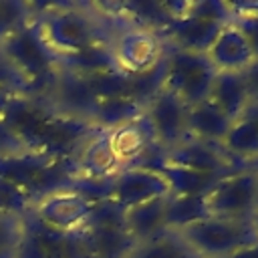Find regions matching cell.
I'll list each match as a JSON object with an SVG mask.
<instances>
[{"label": "cell", "instance_id": "1", "mask_svg": "<svg viewBox=\"0 0 258 258\" xmlns=\"http://www.w3.org/2000/svg\"><path fill=\"white\" fill-rule=\"evenodd\" d=\"M34 24L56 62L109 44L113 32V20L101 4H34Z\"/></svg>", "mask_w": 258, "mask_h": 258}, {"label": "cell", "instance_id": "2", "mask_svg": "<svg viewBox=\"0 0 258 258\" xmlns=\"http://www.w3.org/2000/svg\"><path fill=\"white\" fill-rule=\"evenodd\" d=\"M0 179L16 187L30 204L52 189L73 185L77 181V171L73 159H56L40 151H24L0 159Z\"/></svg>", "mask_w": 258, "mask_h": 258}, {"label": "cell", "instance_id": "3", "mask_svg": "<svg viewBox=\"0 0 258 258\" xmlns=\"http://www.w3.org/2000/svg\"><path fill=\"white\" fill-rule=\"evenodd\" d=\"M75 236L79 258H127L137 240L125 226V210L113 200H97L85 228Z\"/></svg>", "mask_w": 258, "mask_h": 258}, {"label": "cell", "instance_id": "4", "mask_svg": "<svg viewBox=\"0 0 258 258\" xmlns=\"http://www.w3.org/2000/svg\"><path fill=\"white\" fill-rule=\"evenodd\" d=\"M109 18L113 20L109 50L113 54L117 69L123 75L127 77L145 75L163 62L167 52V42L153 26L139 24L113 14H109Z\"/></svg>", "mask_w": 258, "mask_h": 258}, {"label": "cell", "instance_id": "5", "mask_svg": "<svg viewBox=\"0 0 258 258\" xmlns=\"http://www.w3.org/2000/svg\"><path fill=\"white\" fill-rule=\"evenodd\" d=\"M95 202L73 183L32 200L26 208V218L54 234L73 236L85 228Z\"/></svg>", "mask_w": 258, "mask_h": 258}, {"label": "cell", "instance_id": "6", "mask_svg": "<svg viewBox=\"0 0 258 258\" xmlns=\"http://www.w3.org/2000/svg\"><path fill=\"white\" fill-rule=\"evenodd\" d=\"M216 75L218 71L206 52L167 46L161 87L175 93L187 107L198 105L210 97Z\"/></svg>", "mask_w": 258, "mask_h": 258}, {"label": "cell", "instance_id": "7", "mask_svg": "<svg viewBox=\"0 0 258 258\" xmlns=\"http://www.w3.org/2000/svg\"><path fill=\"white\" fill-rule=\"evenodd\" d=\"M202 258H228L238 248L258 240V224L252 220L208 216L179 230Z\"/></svg>", "mask_w": 258, "mask_h": 258}, {"label": "cell", "instance_id": "8", "mask_svg": "<svg viewBox=\"0 0 258 258\" xmlns=\"http://www.w3.org/2000/svg\"><path fill=\"white\" fill-rule=\"evenodd\" d=\"M210 216L252 220L258 216V169L242 167L222 175L206 194Z\"/></svg>", "mask_w": 258, "mask_h": 258}, {"label": "cell", "instance_id": "9", "mask_svg": "<svg viewBox=\"0 0 258 258\" xmlns=\"http://www.w3.org/2000/svg\"><path fill=\"white\" fill-rule=\"evenodd\" d=\"M171 196L167 179L153 167L145 165H129L121 167L107 185V198L113 200L123 210L133 206Z\"/></svg>", "mask_w": 258, "mask_h": 258}, {"label": "cell", "instance_id": "10", "mask_svg": "<svg viewBox=\"0 0 258 258\" xmlns=\"http://www.w3.org/2000/svg\"><path fill=\"white\" fill-rule=\"evenodd\" d=\"M187 105L171 91L161 87L145 105L143 117L153 131L157 145L165 151L181 143L187 135Z\"/></svg>", "mask_w": 258, "mask_h": 258}, {"label": "cell", "instance_id": "11", "mask_svg": "<svg viewBox=\"0 0 258 258\" xmlns=\"http://www.w3.org/2000/svg\"><path fill=\"white\" fill-rule=\"evenodd\" d=\"M163 161L208 175H228L232 171L246 167L232 159L222 147V143H210L196 137H185L181 143L165 149Z\"/></svg>", "mask_w": 258, "mask_h": 258}, {"label": "cell", "instance_id": "12", "mask_svg": "<svg viewBox=\"0 0 258 258\" xmlns=\"http://www.w3.org/2000/svg\"><path fill=\"white\" fill-rule=\"evenodd\" d=\"M206 54L218 73H242L256 60L246 34L234 20L222 26Z\"/></svg>", "mask_w": 258, "mask_h": 258}, {"label": "cell", "instance_id": "13", "mask_svg": "<svg viewBox=\"0 0 258 258\" xmlns=\"http://www.w3.org/2000/svg\"><path fill=\"white\" fill-rule=\"evenodd\" d=\"M222 147L246 167L258 161V101H250L244 113L232 123Z\"/></svg>", "mask_w": 258, "mask_h": 258}, {"label": "cell", "instance_id": "14", "mask_svg": "<svg viewBox=\"0 0 258 258\" xmlns=\"http://www.w3.org/2000/svg\"><path fill=\"white\" fill-rule=\"evenodd\" d=\"M232 123L234 121L210 97L187 109V135L202 141L224 143Z\"/></svg>", "mask_w": 258, "mask_h": 258}, {"label": "cell", "instance_id": "15", "mask_svg": "<svg viewBox=\"0 0 258 258\" xmlns=\"http://www.w3.org/2000/svg\"><path fill=\"white\" fill-rule=\"evenodd\" d=\"M127 258H202L179 230L165 228L159 234L137 242Z\"/></svg>", "mask_w": 258, "mask_h": 258}, {"label": "cell", "instance_id": "16", "mask_svg": "<svg viewBox=\"0 0 258 258\" xmlns=\"http://www.w3.org/2000/svg\"><path fill=\"white\" fill-rule=\"evenodd\" d=\"M210 99L232 119L236 121L244 109L250 105L248 87L242 73H218Z\"/></svg>", "mask_w": 258, "mask_h": 258}, {"label": "cell", "instance_id": "17", "mask_svg": "<svg viewBox=\"0 0 258 258\" xmlns=\"http://www.w3.org/2000/svg\"><path fill=\"white\" fill-rule=\"evenodd\" d=\"M167 200L165 198H157L139 206H133L129 210H125V226L129 230V234L137 240L143 242L155 234H159L161 230H165V210H167Z\"/></svg>", "mask_w": 258, "mask_h": 258}, {"label": "cell", "instance_id": "18", "mask_svg": "<svg viewBox=\"0 0 258 258\" xmlns=\"http://www.w3.org/2000/svg\"><path fill=\"white\" fill-rule=\"evenodd\" d=\"M153 169H157L167 179L171 196H206L210 187L222 177V175H208V173L165 163L163 157L153 165Z\"/></svg>", "mask_w": 258, "mask_h": 258}, {"label": "cell", "instance_id": "19", "mask_svg": "<svg viewBox=\"0 0 258 258\" xmlns=\"http://www.w3.org/2000/svg\"><path fill=\"white\" fill-rule=\"evenodd\" d=\"M208 216L210 212L206 206V196H169L165 210V226L181 230Z\"/></svg>", "mask_w": 258, "mask_h": 258}, {"label": "cell", "instance_id": "20", "mask_svg": "<svg viewBox=\"0 0 258 258\" xmlns=\"http://www.w3.org/2000/svg\"><path fill=\"white\" fill-rule=\"evenodd\" d=\"M26 232V216L0 212V258H14Z\"/></svg>", "mask_w": 258, "mask_h": 258}, {"label": "cell", "instance_id": "21", "mask_svg": "<svg viewBox=\"0 0 258 258\" xmlns=\"http://www.w3.org/2000/svg\"><path fill=\"white\" fill-rule=\"evenodd\" d=\"M232 8V20L242 28V32L246 34L254 56L258 60V2H230Z\"/></svg>", "mask_w": 258, "mask_h": 258}, {"label": "cell", "instance_id": "22", "mask_svg": "<svg viewBox=\"0 0 258 258\" xmlns=\"http://www.w3.org/2000/svg\"><path fill=\"white\" fill-rule=\"evenodd\" d=\"M24 151H30L28 145L0 119V159L20 155Z\"/></svg>", "mask_w": 258, "mask_h": 258}, {"label": "cell", "instance_id": "23", "mask_svg": "<svg viewBox=\"0 0 258 258\" xmlns=\"http://www.w3.org/2000/svg\"><path fill=\"white\" fill-rule=\"evenodd\" d=\"M246 87H248V95L250 101H258V60H254L246 71H242Z\"/></svg>", "mask_w": 258, "mask_h": 258}, {"label": "cell", "instance_id": "24", "mask_svg": "<svg viewBox=\"0 0 258 258\" xmlns=\"http://www.w3.org/2000/svg\"><path fill=\"white\" fill-rule=\"evenodd\" d=\"M228 258H258V240L238 248L236 252H232Z\"/></svg>", "mask_w": 258, "mask_h": 258}, {"label": "cell", "instance_id": "25", "mask_svg": "<svg viewBox=\"0 0 258 258\" xmlns=\"http://www.w3.org/2000/svg\"><path fill=\"white\" fill-rule=\"evenodd\" d=\"M256 224H258V216H256Z\"/></svg>", "mask_w": 258, "mask_h": 258}]
</instances>
